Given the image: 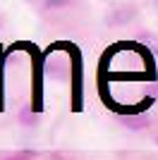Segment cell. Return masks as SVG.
I'll list each match as a JSON object with an SVG mask.
<instances>
[{"label":"cell","mask_w":158,"mask_h":160,"mask_svg":"<svg viewBox=\"0 0 158 160\" xmlns=\"http://www.w3.org/2000/svg\"><path fill=\"white\" fill-rule=\"evenodd\" d=\"M122 124H125L127 129H141L144 124H149V115H146V112L127 115V117H122Z\"/></svg>","instance_id":"6da1fadb"},{"label":"cell","mask_w":158,"mask_h":160,"mask_svg":"<svg viewBox=\"0 0 158 160\" xmlns=\"http://www.w3.org/2000/svg\"><path fill=\"white\" fill-rule=\"evenodd\" d=\"M156 143H158V136H156Z\"/></svg>","instance_id":"7a4b0ae2"}]
</instances>
